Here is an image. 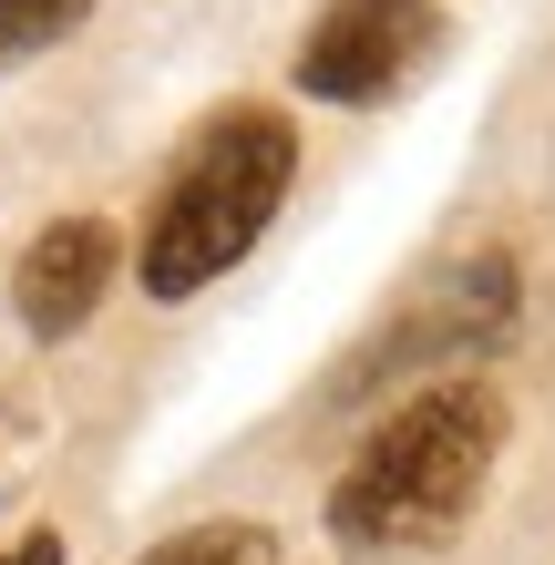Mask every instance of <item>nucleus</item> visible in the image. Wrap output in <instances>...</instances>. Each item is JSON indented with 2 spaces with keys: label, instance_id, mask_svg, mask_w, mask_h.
<instances>
[{
  "label": "nucleus",
  "instance_id": "1",
  "mask_svg": "<svg viewBox=\"0 0 555 565\" xmlns=\"http://www.w3.org/2000/svg\"><path fill=\"white\" fill-rule=\"evenodd\" d=\"M504 452V402L494 381H421L330 483V535L350 555H402V545H442L452 524L483 504Z\"/></svg>",
  "mask_w": 555,
  "mask_h": 565
},
{
  "label": "nucleus",
  "instance_id": "2",
  "mask_svg": "<svg viewBox=\"0 0 555 565\" xmlns=\"http://www.w3.org/2000/svg\"><path fill=\"white\" fill-rule=\"evenodd\" d=\"M288 185H299V124L268 104H216L145 206V298L216 288L278 226Z\"/></svg>",
  "mask_w": 555,
  "mask_h": 565
},
{
  "label": "nucleus",
  "instance_id": "3",
  "mask_svg": "<svg viewBox=\"0 0 555 565\" xmlns=\"http://www.w3.org/2000/svg\"><path fill=\"white\" fill-rule=\"evenodd\" d=\"M514 319H525V278H514L504 247H483V257H463V268H442L433 288H412V309H391L381 340L350 350L340 402L391 391V381H412V371H463V360H483Z\"/></svg>",
  "mask_w": 555,
  "mask_h": 565
},
{
  "label": "nucleus",
  "instance_id": "4",
  "mask_svg": "<svg viewBox=\"0 0 555 565\" xmlns=\"http://www.w3.org/2000/svg\"><path fill=\"white\" fill-rule=\"evenodd\" d=\"M433 52H442L433 0H330L319 31L299 42V93H319V104H391Z\"/></svg>",
  "mask_w": 555,
  "mask_h": 565
},
{
  "label": "nucleus",
  "instance_id": "5",
  "mask_svg": "<svg viewBox=\"0 0 555 565\" xmlns=\"http://www.w3.org/2000/svg\"><path fill=\"white\" fill-rule=\"evenodd\" d=\"M114 257L124 237L104 216H52L42 237L21 247V268H11V309L31 340H73V329L104 309V288H114Z\"/></svg>",
  "mask_w": 555,
  "mask_h": 565
},
{
  "label": "nucleus",
  "instance_id": "6",
  "mask_svg": "<svg viewBox=\"0 0 555 565\" xmlns=\"http://www.w3.org/2000/svg\"><path fill=\"white\" fill-rule=\"evenodd\" d=\"M83 21H93V0H0V73L42 62L52 42H73Z\"/></svg>",
  "mask_w": 555,
  "mask_h": 565
},
{
  "label": "nucleus",
  "instance_id": "7",
  "mask_svg": "<svg viewBox=\"0 0 555 565\" xmlns=\"http://www.w3.org/2000/svg\"><path fill=\"white\" fill-rule=\"evenodd\" d=\"M145 565H278L268 524H195V535H166Z\"/></svg>",
  "mask_w": 555,
  "mask_h": 565
},
{
  "label": "nucleus",
  "instance_id": "8",
  "mask_svg": "<svg viewBox=\"0 0 555 565\" xmlns=\"http://www.w3.org/2000/svg\"><path fill=\"white\" fill-rule=\"evenodd\" d=\"M0 565H62V535H11V545H0Z\"/></svg>",
  "mask_w": 555,
  "mask_h": 565
}]
</instances>
